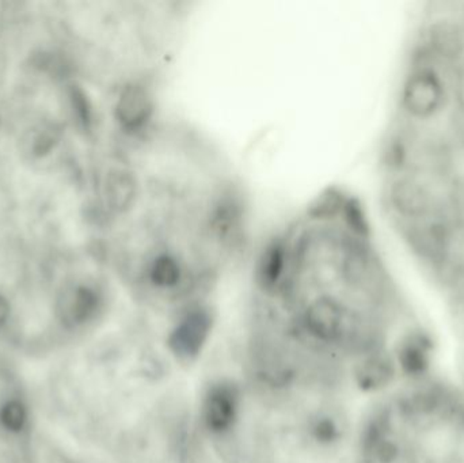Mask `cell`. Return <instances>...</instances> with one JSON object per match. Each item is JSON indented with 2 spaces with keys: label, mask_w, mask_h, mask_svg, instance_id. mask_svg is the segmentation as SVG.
Returning <instances> with one entry per match:
<instances>
[{
  "label": "cell",
  "mask_w": 464,
  "mask_h": 463,
  "mask_svg": "<svg viewBox=\"0 0 464 463\" xmlns=\"http://www.w3.org/2000/svg\"><path fill=\"white\" fill-rule=\"evenodd\" d=\"M103 308V295L97 287L77 283L61 294L56 306L58 322L67 330H77L92 324Z\"/></svg>",
  "instance_id": "6da1fadb"
},
{
  "label": "cell",
  "mask_w": 464,
  "mask_h": 463,
  "mask_svg": "<svg viewBox=\"0 0 464 463\" xmlns=\"http://www.w3.org/2000/svg\"><path fill=\"white\" fill-rule=\"evenodd\" d=\"M210 334V314L204 310H194L173 330L169 345L173 352L180 358L193 359L201 352Z\"/></svg>",
  "instance_id": "7a4b0ae2"
},
{
  "label": "cell",
  "mask_w": 464,
  "mask_h": 463,
  "mask_svg": "<svg viewBox=\"0 0 464 463\" xmlns=\"http://www.w3.org/2000/svg\"><path fill=\"white\" fill-rule=\"evenodd\" d=\"M239 394L231 385L213 386L204 403V422L208 430L223 433L236 423L238 416Z\"/></svg>",
  "instance_id": "3957f363"
},
{
  "label": "cell",
  "mask_w": 464,
  "mask_h": 463,
  "mask_svg": "<svg viewBox=\"0 0 464 463\" xmlns=\"http://www.w3.org/2000/svg\"><path fill=\"white\" fill-rule=\"evenodd\" d=\"M442 101V84L432 73L415 74L405 86V106L415 116H429L439 109Z\"/></svg>",
  "instance_id": "277c9868"
},
{
  "label": "cell",
  "mask_w": 464,
  "mask_h": 463,
  "mask_svg": "<svg viewBox=\"0 0 464 463\" xmlns=\"http://www.w3.org/2000/svg\"><path fill=\"white\" fill-rule=\"evenodd\" d=\"M306 327L322 342L340 339L344 330V311L330 299H319L307 310Z\"/></svg>",
  "instance_id": "5b68a950"
},
{
  "label": "cell",
  "mask_w": 464,
  "mask_h": 463,
  "mask_svg": "<svg viewBox=\"0 0 464 463\" xmlns=\"http://www.w3.org/2000/svg\"><path fill=\"white\" fill-rule=\"evenodd\" d=\"M31 411L25 398L10 394L0 400V431L7 436L23 435L31 427Z\"/></svg>",
  "instance_id": "8992f818"
},
{
  "label": "cell",
  "mask_w": 464,
  "mask_h": 463,
  "mask_svg": "<svg viewBox=\"0 0 464 463\" xmlns=\"http://www.w3.org/2000/svg\"><path fill=\"white\" fill-rule=\"evenodd\" d=\"M147 109L148 105L140 89L129 87L117 103V117L127 128L138 127L147 117Z\"/></svg>",
  "instance_id": "52a82bcc"
},
{
  "label": "cell",
  "mask_w": 464,
  "mask_h": 463,
  "mask_svg": "<svg viewBox=\"0 0 464 463\" xmlns=\"http://www.w3.org/2000/svg\"><path fill=\"white\" fill-rule=\"evenodd\" d=\"M106 200L114 209L127 207L135 193V183L127 173L113 172L106 180Z\"/></svg>",
  "instance_id": "ba28073f"
},
{
  "label": "cell",
  "mask_w": 464,
  "mask_h": 463,
  "mask_svg": "<svg viewBox=\"0 0 464 463\" xmlns=\"http://www.w3.org/2000/svg\"><path fill=\"white\" fill-rule=\"evenodd\" d=\"M29 151L36 158L49 156L60 142V130L56 125L44 124L31 132Z\"/></svg>",
  "instance_id": "9c48e42d"
},
{
  "label": "cell",
  "mask_w": 464,
  "mask_h": 463,
  "mask_svg": "<svg viewBox=\"0 0 464 463\" xmlns=\"http://www.w3.org/2000/svg\"><path fill=\"white\" fill-rule=\"evenodd\" d=\"M149 279L152 283L161 289H172L175 287L181 279L180 265L177 261L167 255L156 258L152 263L151 271H149Z\"/></svg>",
  "instance_id": "30bf717a"
},
{
  "label": "cell",
  "mask_w": 464,
  "mask_h": 463,
  "mask_svg": "<svg viewBox=\"0 0 464 463\" xmlns=\"http://www.w3.org/2000/svg\"><path fill=\"white\" fill-rule=\"evenodd\" d=\"M33 67L37 68L40 73L45 74V76L63 78L67 74L68 66L61 56L53 52H41L34 56Z\"/></svg>",
  "instance_id": "8fae6325"
},
{
  "label": "cell",
  "mask_w": 464,
  "mask_h": 463,
  "mask_svg": "<svg viewBox=\"0 0 464 463\" xmlns=\"http://www.w3.org/2000/svg\"><path fill=\"white\" fill-rule=\"evenodd\" d=\"M69 103H71L72 117L82 128L90 127L92 124V106L84 90L79 87H72L69 92Z\"/></svg>",
  "instance_id": "7c38bea8"
},
{
  "label": "cell",
  "mask_w": 464,
  "mask_h": 463,
  "mask_svg": "<svg viewBox=\"0 0 464 463\" xmlns=\"http://www.w3.org/2000/svg\"><path fill=\"white\" fill-rule=\"evenodd\" d=\"M390 375V370L384 361L373 359L362 366L359 372L360 383L364 387L373 388L386 383L387 378Z\"/></svg>",
  "instance_id": "4fadbf2b"
},
{
  "label": "cell",
  "mask_w": 464,
  "mask_h": 463,
  "mask_svg": "<svg viewBox=\"0 0 464 463\" xmlns=\"http://www.w3.org/2000/svg\"><path fill=\"white\" fill-rule=\"evenodd\" d=\"M313 433L317 441L329 443L338 436V428L330 419H321L314 424Z\"/></svg>",
  "instance_id": "5bb4252c"
},
{
  "label": "cell",
  "mask_w": 464,
  "mask_h": 463,
  "mask_svg": "<svg viewBox=\"0 0 464 463\" xmlns=\"http://www.w3.org/2000/svg\"><path fill=\"white\" fill-rule=\"evenodd\" d=\"M13 306L12 300L6 295L0 292V334H4V330L12 322Z\"/></svg>",
  "instance_id": "9a60e30c"
}]
</instances>
